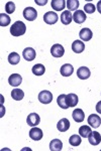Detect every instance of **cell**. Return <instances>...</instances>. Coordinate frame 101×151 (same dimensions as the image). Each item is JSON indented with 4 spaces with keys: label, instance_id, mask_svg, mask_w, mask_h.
Masks as SVG:
<instances>
[{
    "label": "cell",
    "instance_id": "cell-18",
    "mask_svg": "<svg viewBox=\"0 0 101 151\" xmlns=\"http://www.w3.org/2000/svg\"><path fill=\"white\" fill-rule=\"evenodd\" d=\"M60 73L63 77H70L72 76V74L74 73V68L72 65L70 64H65L61 67V70H60Z\"/></svg>",
    "mask_w": 101,
    "mask_h": 151
},
{
    "label": "cell",
    "instance_id": "cell-25",
    "mask_svg": "<svg viewBox=\"0 0 101 151\" xmlns=\"http://www.w3.org/2000/svg\"><path fill=\"white\" fill-rule=\"evenodd\" d=\"M8 62H9V64L12 65H15L17 64H19V62H20V55H19L17 52L9 53Z\"/></svg>",
    "mask_w": 101,
    "mask_h": 151
},
{
    "label": "cell",
    "instance_id": "cell-22",
    "mask_svg": "<svg viewBox=\"0 0 101 151\" xmlns=\"http://www.w3.org/2000/svg\"><path fill=\"white\" fill-rule=\"evenodd\" d=\"M63 149V143L59 139H54L50 143V150L51 151H61Z\"/></svg>",
    "mask_w": 101,
    "mask_h": 151
},
{
    "label": "cell",
    "instance_id": "cell-16",
    "mask_svg": "<svg viewBox=\"0 0 101 151\" xmlns=\"http://www.w3.org/2000/svg\"><path fill=\"white\" fill-rule=\"evenodd\" d=\"M72 117L74 119V121L77 123H81L84 121V118H85V114L83 112L82 109H75L72 113Z\"/></svg>",
    "mask_w": 101,
    "mask_h": 151
},
{
    "label": "cell",
    "instance_id": "cell-13",
    "mask_svg": "<svg viewBox=\"0 0 101 151\" xmlns=\"http://www.w3.org/2000/svg\"><path fill=\"white\" fill-rule=\"evenodd\" d=\"M51 5L54 10L61 11V10H64V8L67 6V3H66L65 0H52Z\"/></svg>",
    "mask_w": 101,
    "mask_h": 151
},
{
    "label": "cell",
    "instance_id": "cell-11",
    "mask_svg": "<svg viewBox=\"0 0 101 151\" xmlns=\"http://www.w3.org/2000/svg\"><path fill=\"white\" fill-rule=\"evenodd\" d=\"M73 19L76 23L81 24V23L84 22L86 19H87V17H86V13L83 10H77V11L74 12Z\"/></svg>",
    "mask_w": 101,
    "mask_h": 151
},
{
    "label": "cell",
    "instance_id": "cell-10",
    "mask_svg": "<svg viewBox=\"0 0 101 151\" xmlns=\"http://www.w3.org/2000/svg\"><path fill=\"white\" fill-rule=\"evenodd\" d=\"M77 76L80 80H87L91 76V72L87 67H81L77 70Z\"/></svg>",
    "mask_w": 101,
    "mask_h": 151
},
{
    "label": "cell",
    "instance_id": "cell-35",
    "mask_svg": "<svg viewBox=\"0 0 101 151\" xmlns=\"http://www.w3.org/2000/svg\"><path fill=\"white\" fill-rule=\"evenodd\" d=\"M97 10L99 11V13L101 14V0L98 1V3H97Z\"/></svg>",
    "mask_w": 101,
    "mask_h": 151
},
{
    "label": "cell",
    "instance_id": "cell-1",
    "mask_svg": "<svg viewBox=\"0 0 101 151\" xmlns=\"http://www.w3.org/2000/svg\"><path fill=\"white\" fill-rule=\"evenodd\" d=\"M26 31V26L23 21H15L10 27V33L13 36L23 35Z\"/></svg>",
    "mask_w": 101,
    "mask_h": 151
},
{
    "label": "cell",
    "instance_id": "cell-26",
    "mask_svg": "<svg viewBox=\"0 0 101 151\" xmlns=\"http://www.w3.org/2000/svg\"><path fill=\"white\" fill-rule=\"evenodd\" d=\"M91 132H92V130H91V128L89 126L84 125V126H81V127L79 128V135L83 138H88V136L90 135Z\"/></svg>",
    "mask_w": 101,
    "mask_h": 151
},
{
    "label": "cell",
    "instance_id": "cell-17",
    "mask_svg": "<svg viewBox=\"0 0 101 151\" xmlns=\"http://www.w3.org/2000/svg\"><path fill=\"white\" fill-rule=\"evenodd\" d=\"M79 36L83 41H89L93 36V33L89 28H82L79 32Z\"/></svg>",
    "mask_w": 101,
    "mask_h": 151
},
{
    "label": "cell",
    "instance_id": "cell-14",
    "mask_svg": "<svg viewBox=\"0 0 101 151\" xmlns=\"http://www.w3.org/2000/svg\"><path fill=\"white\" fill-rule=\"evenodd\" d=\"M23 82V78L18 74H12L10 77L8 78V83L12 87H18Z\"/></svg>",
    "mask_w": 101,
    "mask_h": 151
},
{
    "label": "cell",
    "instance_id": "cell-19",
    "mask_svg": "<svg viewBox=\"0 0 101 151\" xmlns=\"http://www.w3.org/2000/svg\"><path fill=\"white\" fill-rule=\"evenodd\" d=\"M78 102H79V99L76 94L71 93V94H68L67 97H66V103H67L68 107H76Z\"/></svg>",
    "mask_w": 101,
    "mask_h": 151
},
{
    "label": "cell",
    "instance_id": "cell-34",
    "mask_svg": "<svg viewBox=\"0 0 101 151\" xmlns=\"http://www.w3.org/2000/svg\"><path fill=\"white\" fill-rule=\"evenodd\" d=\"M96 111H97V113L101 114V101H99L96 104Z\"/></svg>",
    "mask_w": 101,
    "mask_h": 151
},
{
    "label": "cell",
    "instance_id": "cell-5",
    "mask_svg": "<svg viewBox=\"0 0 101 151\" xmlns=\"http://www.w3.org/2000/svg\"><path fill=\"white\" fill-rule=\"evenodd\" d=\"M51 53L54 58H62L65 53V50H64L63 45H59V43H56L51 48Z\"/></svg>",
    "mask_w": 101,
    "mask_h": 151
},
{
    "label": "cell",
    "instance_id": "cell-15",
    "mask_svg": "<svg viewBox=\"0 0 101 151\" xmlns=\"http://www.w3.org/2000/svg\"><path fill=\"white\" fill-rule=\"evenodd\" d=\"M57 128L60 132H66L70 128V121L67 118H63L57 124Z\"/></svg>",
    "mask_w": 101,
    "mask_h": 151
},
{
    "label": "cell",
    "instance_id": "cell-9",
    "mask_svg": "<svg viewBox=\"0 0 101 151\" xmlns=\"http://www.w3.org/2000/svg\"><path fill=\"white\" fill-rule=\"evenodd\" d=\"M43 136H44L43 131H41V129H39L38 127H33L29 130V137L34 141L41 140L43 138Z\"/></svg>",
    "mask_w": 101,
    "mask_h": 151
},
{
    "label": "cell",
    "instance_id": "cell-29",
    "mask_svg": "<svg viewBox=\"0 0 101 151\" xmlns=\"http://www.w3.org/2000/svg\"><path fill=\"white\" fill-rule=\"evenodd\" d=\"M66 3H67L69 11H77V8L79 7L78 0H68V1H66Z\"/></svg>",
    "mask_w": 101,
    "mask_h": 151
},
{
    "label": "cell",
    "instance_id": "cell-27",
    "mask_svg": "<svg viewBox=\"0 0 101 151\" xmlns=\"http://www.w3.org/2000/svg\"><path fill=\"white\" fill-rule=\"evenodd\" d=\"M82 142V139H81V136L80 135H77V134H74V135L71 136L69 138V143H70L72 146H79Z\"/></svg>",
    "mask_w": 101,
    "mask_h": 151
},
{
    "label": "cell",
    "instance_id": "cell-3",
    "mask_svg": "<svg viewBox=\"0 0 101 151\" xmlns=\"http://www.w3.org/2000/svg\"><path fill=\"white\" fill-rule=\"evenodd\" d=\"M39 101L43 104H50L53 101V94L50 91H41L39 94Z\"/></svg>",
    "mask_w": 101,
    "mask_h": 151
},
{
    "label": "cell",
    "instance_id": "cell-6",
    "mask_svg": "<svg viewBox=\"0 0 101 151\" xmlns=\"http://www.w3.org/2000/svg\"><path fill=\"white\" fill-rule=\"evenodd\" d=\"M36 52L33 47H26V48H24L23 52V57L24 60H28V62L33 60L34 58H36Z\"/></svg>",
    "mask_w": 101,
    "mask_h": 151
},
{
    "label": "cell",
    "instance_id": "cell-28",
    "mask_svg": "<svg viewBox=\"0 0 101 151\" xmlns=\"http://www.w3.org/2000/svg\"><path fill=\"white\" fill-rule=\"evenodd\" d=\"M66 97H67V95L62 94L58 97V99H57V103H58L59 107L62 108V109H68L69 108L67 103H66Z\"/></svg>",
    "mask_w": 101,
    "mask_h": 151
},
{
    "label": "cell",
    "instance_id": "cell-12",
    "mask_svg": "<svg viewBox=\"0 0 101 151\" xmlns=\"http://www.w3.org/2000/svg\"><path fill=\"white\" fill-rule=\"evenodd\" d=\"M88 140H89V143L91 145H98L101 142V135L99 132H96V131H93V132L90 133V135L88 136Z\"/></svg>",
    "mask_w": 101,
    "mask_h": 151
},
{
    "label": "cell",
    "instance_id": "cell-31",
    "mask_svg": "<svg viewBox=\"0 0 101 151\" xmlns=\"http://www.w3.org/2000/svg\"><path fill=\"white\" fill-rule=\"evenodd\" d=\"M5 11L8 14H11L15 11V4L13 3L12 1H8L5 5Z\"/></svg>",
    "mask_w": 101,
    "mask_h": 151
},
{
    "label": "cell",
    "instance_id": "cell-20",
    "mask_svg": "<svg viewBox=\"0 0 101 151\" xmlns=\"http://www.w3.org/2000/svg\"><path fill=\"white\" fill-rule=\"evenodd\" d=\"M85 50V43L81 40H75L72 43V50L76 53H81Z\"/></svg>",
    "mask_w": 101,
    "mask_h": 151
},
{
    "label": "cell",
    "instance_id": "cell-8",
    "mask_svg": "<svg viewBox=\"0 0 101 151\" xmlns=\"http://www.w3.org/2000/svg\"><path fill=\"white\" fill-rule=\"evenodd\" d=\"M87 121H88V124L93 128H98L101 125V118L97 114H91V115L88 117Z\"/></svg>",
    "mask_w": 101,
    "mask_h": 151
},
{
    "label": "cell",
    "instance_id": "cell-7",
    "mask_svg": "<svg viewBox=\"0 0 101 151\" xmlns=\"http://www.w3.org/2000/svg\"><path fill=\"white\" fill-rule=\"evenodd\" d=\"M39 122H41V118H39V114H36V113H31L28 116V119H26V123H28L29 126H31V127L38 126Z\"/></svg>",
    "mask_w": 101,
    "mask_h": 151
},
{
    "label": "cell",
    "instance_id": "cell-21",
    "mask_svg": "<svg viewBox=\"0 0 101 151\" xmlns=\"http://www.w3.org/2000/svg\"><path fill=\"white\" fill-rule=\"evenodd\" d=\"M72 19H73V15H72V13H71V11H69V10L63 11L62 14H61V21H62V23L65 24V25L70 24Z\"/></svg>",
    "mask_w": 101,
    "mask_h": 151
},
{
    "label": "cell",
    "instance_id": "cell-24",
    "mask_svg": "<svg viewBox=\"0 0 101 151\" xmlns=\"http://www.w3.org/2000/svg\"><path fill=\"white\" fill-rule=\"evenodd\" d=\"M11 97H12V99L15 100V101H20L24 97V92L20 89H14V90H12V92H11Z\"/></svg>",
    "mask_w": 101,
    "mask_h": 151
},
{
    "label": "cell",
    "instance_id": "cell-32",
    "mask_svg": "<svg viewBox=\"0 0 101 151\" xmlns=\"http://www.w3.org/2000/svg\"><path fill=\"white\" fill-rule=\"evenodd\" d=\"M84 12L88 14H92L95 12V6L93 3H86L84 6Z\"/></svg>",
    "mask_w": 101,
    "mask_h": 151
},
{
    "label": "cell",
    "instance_id": "cell-30",
    "mask_svg": "<svg viewBox=\"0 0 101 151\" xmlns=\"http://www.w3.org/2000/svg\"><path fill=\"white\" fill-rule=\"evenodd\" d=\"M10 17H9L7 14L5 13H1L0 14V25L1 26H7L10 23Z\"/></svg>",
    "mask_w": 101,
    "mask_h": 151
},
{
    "label": "cell",
    "instance_id": "cell-4",
    "mask_svg": "<svg viewBox=\"0 0 101 151\" xmlns=\"http://www.w3.org/2000/svg\"><path fill=\"white\" fill-rule=\"evenodd\" d=\"M59 19L58 14L55 11H48L44 15V21L47 24H55Z\"/></svg>",
    "mask_w": 101,
    "mask_h": 151
},
{
    "label": "cell",
    "instance_id": "cell-2",
    "mask_svg": "<svg viewBox=\"0 0 101 151\" xmlns=\"http://www.w3.org/2000/svg\"><path fill=\"white\" fill-rule=\"evenodd\" d=\"M23 17L28 21H33L38 17V12L33 7H26L23 10Z\"/></svg>",
    "mask_w": 101,
    "mask_h": 151
},
{
    "label": "cell",
    "instance_id": "cell-33",
    "mask_svg": "<svg viewBox=\"0 0 101 151\" xmlns=\"http://www.w3.org/2000/svg\"><path fill=\"white\" fill-rule=\"evenodd\" d=\"M34 2H36L38 5H41V6L46 5V4L48 3V1H47V0H43V1H39V0H34Z\"/></svg>",
    "mask_w": 101,
    "mask_h": 151
},
{
    "label": "cell",
    "instance_id": "cell-23",
    "mask_svg": "<svg viewBox=\"0 0 101 151\" xmlns=\"http://www.w3.org/2000/svg\"><path fill=\"white\" fill-rule=\"evenodd\" d=\"M31 72H33V74L36 76H43L46 72V68H45V65H41V64H36L33 67Z\"/></svg>",
    "mask_w": 101,
    "mask_h": 151
}]
</instances>
